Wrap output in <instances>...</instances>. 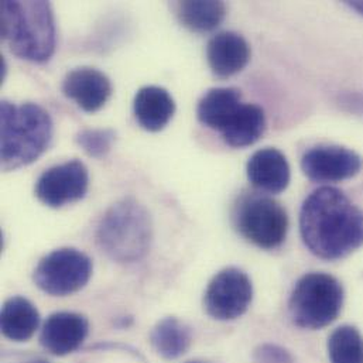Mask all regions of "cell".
I'll list each match as a JSON object with an SVG mask.
<instances>
[{"mask_svg": "<svg viewBox=\"0 0 363 363\" xmlns=\"http://www.w3.org/2000/svg\"><path fill=\"white\" fill-rule=\"evenodd\" d=\"M112 82L106 74L92 67L69 71L62 81V94L85 112L102 109L112 95Z\"/></svg>", "mask_w": 363, "mask_h": 363, "instance_id": "12", "label": "cell"}, {"mask_svg": "<svg viewBox=\"0 0 363 363\" xmlns=\"http://www.w3.org/2000/svg\"><path fill=\"white\" fill-rule=\"evenodd\" d=\"M300 233L308 250L323 260H340L363 245V209L342 191L321 186L304 201Z\"/></svg>", "mask_w": 363, "mask_h": 363, "instance_id": "1", "label": "cell"}, {"mask_svg": "<svg viewBox=\"0 0 363 363\" xmlns=\"http://www.w3.org/2000/svg\"><path fill=\"white\" fill-rule=\"evenodd\" d=\"M89 333L88 318L78 313L60 311L51 314L43 324L40 342L55 357H65L77 351Z\"/></svg>", "mask_w": 363, "mask_h": 363, "instance_id": "11", "label": "cell"}, {"mask_svg": "<svg viewBox=\"0 0 363 363\" xmlns=\"http://www.w3.org/2000/svg\"><path fill=\"white\" fill-rule=\"evenodd\" d=\"M206 60L211 71L216 77L229 78L247 65L250 47L240 34L222 31L208 41Z\"/></svg>", "mask_w": 363, "mask_h": 363, "instance_id": "13", "label": "cell"}, {"mask_svg": "<svg viewBox=\"0 0 363 363\" xmlns=\"http://www.w3.org/2000/svg\"><path fill=\"white\" fill-rule=\"evenodd\" d=\"M116 140L113 129H85L75 136L77 145L94 159L105 157Z\"/></svg>", "mask_w": 363, "mask_h": 363, "instance_id": "22", "label": "cell"}, {"mask_svg": "<svg viewBox=\"0 0 363 363\" xmlns=\"http://www.w3.org/2000/svg\"><path fill=\"white\" fill-rule=\"evenodd\" d=\"M26 363H50L47 362L45 359H31V361H27Z\"/></svg>", "mask_w": 363, "mask_h": 363, "instance_id": "25", "label": "cell"}, {"mask_svg": "<svg viewBox=\"0 0 363 363\" xmlns=\"http://www.w3.org/2000/svg\"><path fill=\"white\" fill-rule=\"evenodd\" d=\"M266 130L264 111L255 104H242L222 130L223 140L235 149L255 145Z\"/></svg>", "mask_w": 363, "mask_h": 363, "instance_id": "17", "label": "cell"}, {"mask_svg": "<svg viewBox=\"0 0 363 363\" xmlns=\"http://www.w3.org/2000/svg\"><path fill=\"white\" fill-rule=\"evenodd\" d=\"M344 306V287L331 274L314 272L294 286L289 301L293 323L304 330H321L334 323Z\"/></svg>", "mask_w": 363, "mask_h": 363, "instance_id": "5", "label": "cell"}, {"mask_svg": "<svg viewBox=\"0 0 363 363\" xmlns=\"http://www.w3.org/2000/svg\"><path fill=\"white\" fill-rule=\"evenodd\" d=\"M354 10H357L359 14H362L363 16V1H351V3H348Z\"/></svg>", "mask_w": 363, "mask_h": 363, "instance_id": "24", "label": "cell"}, {"mask_svg": "<svg viewBox=\"0 0 363 363\" xmlns=\"http://www.w3.org/2000/svg\"><path fill=\"white\" fill-rule=\"evenodd\" d=\"M89 186V173L79 160H69L45 170L35 182V196L50 208H61L82 199Z\"/></svg>", "mask_w": 363, "mask_h": 363, "instance_id": "9", "label": "cell"}, {"mask_svg": "<svg viewBox=\"0 0 363 363\" xmlns=\"http://www.w3.org/2000/svg\"><path fill=\"white\" fill-rule=\"evenodd\" d=\"M54 125L40 105L10 101L0 104V159L4 172L17 170L35 162L52 140Z\"/></svg>", "mask_w": 363, "mask_h": 363, "instance_id": "2", "label": "cell"}, {"mask_svg": "<svg viewBox=\"0 0 363 363\" xmlns=\"http://www.w3.org/2000/svg\"><path fill=\"white\" fill-rule=\"evenodd\" d=\"M1 40L10 51L30 62L48 61L57 44L55 20L48 1H10L0 4Z\"/></svg>", "mask_w": 363, "mask_h": 363, "instance_id": "3", "label": "cell"}, {"mask_svg": "<svg viewBox=\"0 0 363 363\" xmlns=\"http://www.w3.org/2000/svg\"><path fill=\"white\" fill-rule=\"evenodd\" d=\"M133 112L139 125L147 132L163 130L176 113V101L172 94L156 85H147L138 91L133 101Z\"/></svg>", "mask_w": 363, "mask_h": 363, "instance_id": "15", "label": "cell"}, {"mask_svg": "<svg viewBox=\"0 0 363 363\" xmlns=\"http://www.w3.org/2000/svg\"><path fill=\"white\" fill-rule=\"evenodd\" d=\"M331 363H363V337L351 325L337 328L328 338Z\"/></svg>", "mask_w": 363, "mask_h": 363, "instance_id": "21", "label": "cell"}, {"mask_svg": "<svg viewBox=\"0 0 363 363\" xmlns=\"http://www.w3.org/2000/svg\"><path fill=\"white\" fill-rule=\"evenodd\" d=\"M249 182L259 191L280 194L290 184V166L286 156L273 147L256 152L247 162Z\"/></svg>", "mask_w": 363, "mask_h": 363, "instance_id": "14", "label": "cell"}, {"mask_svg": "<svg viewBox=\"0 0 363 363\" xmlns=\"http://www.w3.org/2000/svg\"><path fill=\"white\" fill-rule=\"evenodd\" d=\"M252 298L253 286L249 276L238 267H226L209 281L203 308L213 320L233 321L249 310Z\"/></svg>", "mask_w": 363, "mask_h": 363, "instance_id": "8", "label": "cell"}, {"mask_svg": "<svg viewBox=\"0 0 363 363\" xmlns=\"http://www.w3.org/2000/svg\"><path fill=\"white\" fill-rule=\"evenodd\" d=\"M226 16L223 1L186 0L177 3V17L182 26L194 33H209L220 26Z\"/></svg>", "mask_w": 363, "mask_h": 363, "instance_id": "20", "label": "cell"}, {"mask_svg": "<svg viewBox=\"0 0 363 363\" xmlns=\"http://www.w3.org/2000/svg\"><path fill=\"white\" fill-rule=\"evenodd\" d=\"M96 240L101 250L118 263L140 262L153 240L149 211L132 196L115 202L98 225Z\"/></svg>", "mask_w": 363, "mask_h": 363, "instance_id": "4", "label": "cell"}, {"mask_svg": "<svg viewBox=\"0 0 363 363\" xmlns=\"http://www.w3.org/2000/svg\"><path fill=\"white\" fill-rule=\"evenodd\" d=\"M40 325L37 307L24 297H11L4 301L0 314L3 335L16 342L28 341Z\"/></svg>", "mask_w": 363, "mask_h": 363, "instance_id": "16", "label": "cell"}, {"mask_svg": "<svg viewBox=\"0 0 363 363\" xmlns=\"http://www.w3.org/2000/svg\"><path fill=\"white\" fill-rule=\"evenodd\" d=\"M150 342L159 357L173 361L189 350L192 333L191 328L177 317H166L152 330Z\"/></svg>", "mask_w": 363, "mask_h": 363, "instance_id": "19", "label": "cell"}, {"mask_svg": "<svg viewBox=\"0 0 363 363\" xmlns=\"http://www.w3.org/2000/svg\"><path fill=\"white\" fill-rule=\"evenodd\" d=\"M233 222L247 242L266 250L281 246L289 230L286 209L262 194L242 195L235 205Z\"/></svg>", "mask_w": 363, "mask_h": 363, "instance_id": "6", "label": "cell"}, {"mask_svg": "<svg viewBox=\"0 0 363 363\" xmlns=\"http://www.w3.org/2000/svg\"><path fill=\"white\" fill-rule=\"evenodd\" d=\"M362 157L341 146H317L301 159L307 179L315 182H338L355 177L362 169Z\"/></svg>", "mask_w": 363, "mask_h": 363, "instance_id": "10", "label": "cell"}, {"mask_svg": "<svg viewBox=\"0 0 363 363\" xmlns=\"http://www.w3.org/2000/svg\"><path fill=\"white\" fill-rule=\"evenodd\" d=\"M189 363H198V362H189Z\"/></svg>", "mask_w": 363, "mask_h": 363, "instance_id": "26", "label": "cell"}, {"mask_svg": "<svg viewBox=\"0 0 363 363\" xmlns=\"http://www.w3.org/2000/svg\"><path fill=\"white\" fill-rule=\"evenodd\" d=\"M240 105V92L238 89L212 88L198 102L196 116L203 126L222 133Z\"/></svg>", "mask_w": 363, "mask_h": 363, "instance_id": "18", "label": "cell"}, {"mask_svg": "<svg viewBox=\"0 0 363 363\" xmlns=\"http://www.w3.org/2000/svg\"><path fill=\"white\" fill-rule=\"evenodd\" d=\"M253 363H294V359L283 347L262 344L253 352Z\"/></svg>", "mask_w": 363, "mask_h": 363, "instance_id": "23", "label": "cell"}, {"mask_svg": "<svg viewBox=\"0 0 363 363\" xmlns=\"http://www.w3.org/2000/svg\"><path fill=\"white\" fill-rule=\"evenodd\" d=\"M92 269L88 255L74 247H61L38 262L33 279L41 291L52 297H65L88 284Z\"/></svg>", "mask_w": 363, "mask_h": 363, "instance_id": "7", "label": "cell"}]
</instances>
